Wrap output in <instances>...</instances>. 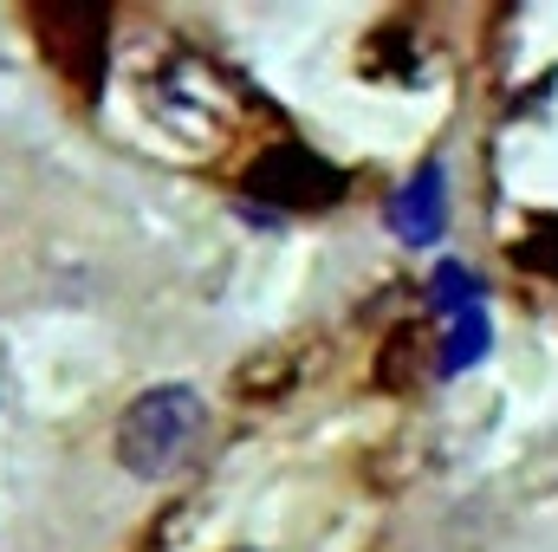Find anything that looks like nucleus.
<instances>
[{
  "label": "nucleus",
  "instance_id": "1",
  "mask_svg": "<svg viewBox=\"0 0 558 552\" xmlns=\"http://www.w3.org/2000/svg\"><path fill=\"white\" fill-rule=\"evenodd\" d=\"M202 435H208V404H202V391H189V384H156V391L131 397V410L118 416V461H124L137 481H169V475H182V468L195 461Z\"/></svg>",
  "mask_w": 558,
  "mask_h": 552
},
{
  "label": "nucleus",
  "instance_id": "5",
  "mask_svg": "<svg viewBox=\"0 0 558 552\" xmlns=\"http://www.w3.org/2000/svg\"><path fill=\"white\" fill-rule=\"evenodd\" d=\"M513 261L526 267V274H546L558 279V215H539L520 241H513Z\"/></svg>",
  "mask_w": 558,
  "mask_h": 552
},
{
  "label": "nucleus",
  "instance_id": "2",
  "mask_svg": "<svg viewBox=\"0 0 558 552\" xmlns=\"http://www.w3.org/2000/svg\"><path fill=\"white\" fill-rule=\"evenodd\" d=\"M247 189L260 195V202H279V208H331L338 195H344V169H331L325 156H312V149H299V143H279L267 149L260 163H254V176H247Z\"/></svg>",
  "mask_w": 558,
  "mask_h": 552
},
{
  "label": "nucleus",
  "instance_id": "4",
  "mask_svg": "<svg viewBox=\"0 0 558 552\" xmlns=\"http://www.w3.org/2000/svg\"><path fill=\"white\" fill-rule=\"evenodd\" d=\"M441 221H448V208H441V169H435V163H422L416 182L390 202V228H397L410 248H428V241L441 235Z\"/></svg>",
  "mask_w": 558,
  "mask_h": 552
},
{
  "label": "nucleus",
  "instance_id": "3",
  "mask_svg": "<svg viewBox=\"0 0 558 552\" xmlns=\"http://www.w3.org/2000/svg\"><path fill=\"white\" fill-rule=\"evenodd\" d=\"M435 364H441L435 325H397V332L384 338V351H377V384H384V391H416Z\"/></svg>",
  "mask_w": 558,
  "mask_h": 552
}]
</instances>
